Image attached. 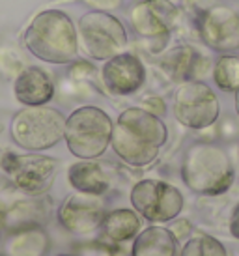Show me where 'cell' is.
Here are the masks:
<instances>
[{"label":"cell","mask_w":239,"mask_h":256,"mask_svg":"<svg viewBox=\"0 0 239 256\" xmlns=\"http://www.w3.org/2000/svg\"><path fill=\"white\" fill-rule=\"evenodd\" d=\"M105 236H108L112 242H126L134 238V234L140 228L138 215L131 210H114L101 222Z\"/></svg>","instance_id":"18"},{"label":"cell","mask_w":239,"mask_h":256,"mask_svg":"<svg viewBox=\"0 0 239 256\" xmlns=\"http://www.w3.org/2000/svg\"><path fill=\"white\" fill-rule=\"evenodd\" d=\"M161 64L178 80H192L202 73V66H210V62L189 45H180L164 54Z\"/></svg>","instance_id":"15"},{"label":"cell","mask_w":239,"mask_h":256,"mask_svg":"<svg viewBox=\"0 0 239 256\" xmlns=\"http://www.w3.org/2000/svg\"><path fill=\"white\" fill-rule=\"evenodd\" d=\"M24 45L43 62L70 64L78 52L77 26L60 10H45L36 15L26 28Z\"/></svg>","instance_id":"2"},{"label":"cell","mask_w":239,"mask_h":256,"mask_svg":"<svg viewBox=\"0 0 239 256\" xmlns=\"http://www.w3.org/2000/svg\"><path fill=\"white\" fill-rule=\"evenodd\" d=\"M84 2H88L94 10H103V12H114L124 4V0H84Z\"/></svg>","instance_id":"21"},{"label":"cell","mask_w":239,"mask_h":256,"mask_svg":"<svg viewBox=\"0 0 239 256\" xmlns=\"http://www.w3.org/2000/svg\"><path fill=\"white\" fill-rule=\"evenodd\" d=\"M103 84L114 96H131L138 92L146 80V70L140 58L133 52H120L105 60L101 70Z\"/></svg>","instance_id":"11"},{"label":"cell","mask_w":239,"mask_h":256,"mask_svg":"<svg viewBox=\"0 0 239 256\" xmlns=\"http://www.w3.org/2000/svg\"><path fill=\"white\" fill-rule=\"evenodd\" d=\"M230 232H232L234 238L239 240V204L234 208L232 217H230Z\"/></svg>","instance_id":"23"},{"label":"cell","mask_w":239,"mask_h":256,"mask_svg":"<svg viewBox=\"0 0 239 256\" xmlns=\"http://www.w3.org/2000/svg\"><path fill=\"white\" fill-rule=\"evenodd\" d=\"M133 256H176V236L166 228L150 226L134 240Z\"/></svg>","instance_id":"17"},{"label":"cell","mask_w":239,"mask_h":256,"mask_svg":"<svg viewBox=\"0 0 239 256\" xmlns=\"http://www.w3.org/2000/svg\"><path fill=\"white\" fill-rule=\"evenodd\" d=\"M168 129L157 114L146 108H127L120 114L112 129V150L133 166L154 163L159 150L166 144Z\"/></svg>","instance_id":"1"},{"label":"cell","mask_w":239,"mask_h":256,"mask_svg":"<svg viewBox=\"0 0 239 256\" xmlns=\"http://www.w3.org/2000/svg\"><path fill=\"white\" fill-rule=\"evenodd\" d=\"M146 110H150V112L154 114H161L164 112V103H162L159 98H150V100H146Z\"/></svg>","instance_id":"22"},{"label":"cell","mask_w":239,"mask_h":256,"mask_svg":"<svg viewBox=\"0 0 239 256\" xmlns=\"http://www.w3.org/2000/svg\"><path fill=\"white\" fill-rule=\"evenodd\" d=\"M4 166L14 174L15 184L30 194L47 191L56 172V161L45 156H10Z\"/></svg>","instance_id":"12"},{"label":"cell","mask_w":239,"mask_h":256,"mask_svg":"<svg viewBox=\"0 0 239 256\" xmlns=\"http://www.w3.org/2000/svg\"><path fill=\"white\" fill-rule=\"evenodd\" d=\"M60 222L71 232L86 234L98 228L105 219V206L98 198V194L78 192L64 202L58 212Z\"/></svg>","instance_id":"13"},{"label":"cell","mask_w":239,"mask_h":256,"mask_svg":"<svg viewBox=\"0 0 239 256\" xmlns=\"http://www.w3.org/2000/svg\"><path fill=\"white\" fill-rule=\"evenodd\" d=\"M180 22V8L172 0H140L129 10V24L140 38H164Z\"/></svg>","instance_id":"10"},{"label":"cell","mask_w":239,"mask_h":256,"mask_svg":"<svg viewBox=\"0 0 239 256\" xmlns=\"http://www.w3.org/2000/svg\"><path fill=\"white\" fill-rule=\"evenodd\" d=\"M66 118L56 108L28 107L15 114L12 122V136L19 146L32 152L52 148L64 138Z\"/></svg>","instance_id":"5"},{"label":"cell","mask_w":239,"mask_h":256,"mask_svg":"<svg viewBox=\"0 0 239 256\" xmlns=\"http://www.w3.org/2000/svg\"><path fill=\"white\" fill-rule=\"evenodd\" d=\"M213 82L222 92H236L239 88V56L222 52L213 68Z\"/></svg>","instance_id":"19"},{"label":"cell","mask_w":239,"mask_h":256,"mask_svg":"<svg viewBox=\"0 0 239 256\" xmlns=\"http://www.w3.org/2000/svg\"><path fill=\"white\" fill-rule=\"evenodd\" d=\"M182 256H226L222 243L211 236H196L185 243Z\"/></svg>","instance_id":"20"},{"label":"cell","mask_w":239,"mask_h":256,"mask_svg":"<svg viewBox=\"0 0 239 256\" xmlns=\"http://www.w3.org/2000/svg\"><path fill=\"white\" fill-rule=\"evenodd\" d=\"M182 180L200 194H222L234 182V166L226 152L213 144H194L182 163Z\"/></svg>","instance_id":"3"},{"label":"cell","mask_w":239,"mask_h":256,"mask_svg":"<svg viewBox=\"0 0 239 256\" xmlns=\"http://www.w3.org/2000/svg\"><path fill=\"white\" fill-rule=\"evenodd\" d=\"M131 204L134 212L152 220L166 222L180 215L183 210V194L174 185L161 180H142L131 191Z\"/></svg>","instance_id":"8"},{"label":"cell","mask_w":239,"mask_h":256,"mask_svg":"<svg viewBox=\"0 0 239 256\" xmlns=\"http://www.w3.org/2000/svg\"><path fill=\"white\" fill-rule=\"evenodd\" d=\"M220 107L215 92L202 80H185L174 96V116L189 129H206L218 118Z\"/></svg>","instance_id":"7"},{"label":"cell","mask_w":239,"mask_h":256,"mask_svg":"<svg viewBox=\"0 0 239 256\" xmlns=\"http://www.w3.org/2000/svg\"><path fill=\"white\" fill-rule=\"evenodd\" d=\"M196 32L210 49L234 52L239 49V14L224 4L208 8L196 17Z\"/></svg>","instance_id":"9"},{"label":"cell","mask_w":239,"mask_h":256,"mask_svg":"<svg viewBox=\"0 0 239 256\" xmlns=\"http://www.w3.org/2000/svg\"><path fill=\"white\" fill-rule=\"evenodd\" d=\"M112 120L98 107H80L66 120L64 138L68 148L78 159L103 156L112 140Z\"/></svg>","instance_id":"4"},{"label":"cell","mask_w":239,"mask_h":256,"mask_svg":"<svg viewBox=\"0 0 239 256\" xmlns=\"http://www.w3.org/2000/svg\"><path fill=\"white\" fill-rule=\"evenodd\" d=\"M70 184L77 189L78 192L86 194H103L108 189V180L103 168L92 159H84L80 163H75L70 166Z\"/></svg>","instance_id":"16"},{"label":"cell","mask_w":239,"mask_h":256,"mask_svg":"<svg viewBox=\"0 0 239 256\" xmlns=\"http://www.w3.org/2000/svg\"><path fill=\"white\" fill-rule=\"evenodd\" d=\"M54 96V84L49 73L42 68H28L15 80V98L22 105L28 107H42L49 103Z\"/></svg>","instance_id":"14"},{"label":"cell","mask_w":239,"mask_h":256,"mask_svg":"<svg viewBox=\"0 0 239 256\" xmlns=\"http://www.w3.org/2000/svg\"><path fill=\"white\" fill-rule=\"evenodd\" d=\"M236 112L239 114V88L236 90Z\"/></svg>","instance_id":"24"},{"label":"cell","mask_w":239,"mask_h":256,"mask_svg":"<svg viewBox=\"0 0 239 256\" xmlns=\"http://www.w3.org/2000/svg\"><path fill=\"white\" fill-rule=\"evenodd\" d=\"M78 36L84 50L96 60H108L127 47V30L110 12L92 10L78 19Z\"/></svg>","instance_id":"6"}]
</instances>
